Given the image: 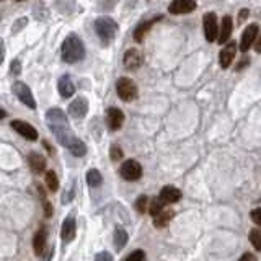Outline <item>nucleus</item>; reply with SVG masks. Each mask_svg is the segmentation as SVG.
I'll return each instance as SVG.
<instances>
[{
  "mask_svg": "<svg viewBox=\"0 0 261 261\" xmlns=\"http://www.w3.org/2000/svg\"><path fill=\"white\" fill-rule=\"evenodd\" d=\"M5 111H3V110H0V119H2V118H5Z\"/></svg>",
  "mask_w": 261,
  "mask_h": 261,
  "instance_id": "obj_45",
  "label": "nucleus"
},
{
  "mask_svg": "<svg viewBox=\"0 0 261 261\" xmlns=\"http://www.w3.org/2000/svg\"><path fill=\"white\" fill-rule=\"evenodd\" d=\"M250 244L253 245L256 251H261V230L260 228H253L250 232Z\"/></svg>",
  "mask_w": 261,
  "mask_h": 261,
  "instance_id": "obj_28",
  "label": "nucleus"
},
{
  "mask_svg": "<svg viewBox=\"0 0 261 261\" xmlns=\"http://www.w3.org/2000/svg\"><path fill=\"white\" fill-rule=\"evenodd\" d=\"M16 2H21V0H16Z\"/></svg>",
  "mask_w": 261,
  "mask_h": 261,
  "instance_id": "obj_46",
  "label": "nucleus"
},
{
  "mask_svg": "<svg viewBox=\"0 0 261 261\" xmlns=\"http://www.w3.org/2000/svg\"><path fill=\"white\" fill-rule=\"evenodd\" d=\"M52 251H54V248H51V251H48V256L44 258V261H51V258H52Z\"/></svg>",
  "mask_w": 261,
  "mask_h": 261,
  "instance_id": "obj_44",
  "label": "nucleus"
},
{
  "mask_svg": "<svg viewBox=\"0 0 261 261\" xmlns=\"http://www.w3.org/2000/svg\"><path fill=\"white\" fill-rule=\"evenodd\" d=\"M46 186L49 191H57V188H59V179H57V175L54 170L46 172Z\"/></svg>",
  "mask_w": 261,
  "mask_h": 261,
  "instance_id": "obj_27",
  "label": "nucleus"
},
{
  "mask_svg": "<svg viewBox=\"0 0 261 261\" xmlns=\"http://www.w3.org/2000/svg\"><path fill=\"white\" fill-rule=\"evenodd\" d=\"M119 175L126 181H137L142 177V165L137 160H126L119 168Z\"/></svg>",
  "mask_w": 261,
  "mask_h": 261,
  "instance_id": "obj_5",
  "label": "nucleus"
},
{
  "mask_svg": "<svg viewBox=\"0 0 261 261\" xmlns=\"http://www.w3.org/2000/svg\"><path fill=\"white\" fill-rule=\"evenodd\" d=\"M95 261H113V256L108 251H100L97 256H95Z\"/></svg>",
  "mask_w": 261,
  "mask_h": 261,
  "instance_id": "obj_35",
  "label": "nucleus"
},
{
  "mask_svg": "<svg viewBox=\"0 0 261 261\" xmlns=\"http://www.w3.org/2000/svg\"><path fill=\"white\" fill-rule=\"evenodd\" d=\"M124 67L128 70H137L139 67L142 65V62H144V57H142V52L139 51V49H128L124 54Z\"/></svg>",
  "mask_w": 261,
  "mask_h": 261,
  "instance_id": "obj_11",
  "label": "nucleus"
},
{
  "mask_svg": "<svg viewBox=\"0 0 261 261\" xmlns=\"http://www.w3.org/2000/svg\"><path fill=\"white\" fill-rule=\"evenodd\" d=\"M181 191L178 190V188H175V186H163L162 188V191H160V201L163 202V204H175V202H178L179 199H181Z\"/></svg>",
  "mask_w": 261,
  "mask_h": 261,
  "instance_id": "obj_15",
  "label": "nucleus"
},
{
  "mask_svg": "<svg viewBox=\"0 0 261 261\" xmlns=\"http://www.w3.org/2000/svg\"><path fill=\"white\" fill-rule=\"evenodd\" d=\"M116 92H118V97L123 101H132L137 98L136 83L128 77H121L118 82H116Z\"/></svg>",
  "mask_w": 261,
  "mask_h": 261,
  "instance_id": "obj_3",
  "label": "nucleus"
},
{
  "mask_svg": "<svg viewBox=\"0 0 261 261\" xmlns=\"http://www.w3.org/2000/svg\"><path fill=\"white\" fill-rule=\"evenodd\" d=\"M12 92L15 93V97L20 100L23 105H26L30 108V110H36V100L33 97V93H31L30 87L23 82H15L12 85Z\"/></svg>",
  "mask_w": 261,
  "mask_h": 261,
  "instance_id": "obj_4",
  "label": "nucleus"
},
{
  "mask_svg": "<svg viewBox=\"0 0 261 261\" xmlns=\"http://www.w3.org/2000/svg\"><path fill=\"white\" fill-rule=\"evenodd\" d=\"M163 202L160 201V197H152V199H148V214L152 215V217H155V215H159L162 211H163Z\"/></svg>",
  "mask_w": 261,
  "mask_h": 261,
  "instance_id": "obj_24",
  "label": "nucleus"
},
{
  "mask_svg": "<svg viewBox=\"0 0 261 261\" xmlns=\"http://www.w3.org/2000/svg\"><path fill=\"white\" fill-rule=\"evenodd\" d=\"M46 123L51 130L56 129H64L69 128V121H67V114L61 108H51L46 113Z\"/></svg>",
  "mask_w": 261,
  "mask_h": 261,
  "instance_id": "obj_6",
  "label": "nucleus"
},
{
  "mask_svg": "<svg viewBox=\"0 0 261 261\" xmlns=\"http://www.w3.org/2000/svg\"><path fill=\"white\" fill-rule=\"evenodd\" d=\"M175 217V211L173 209H163L159 215L154 217V226L157 228H163L170 224V220Z\"/></svg>",
  "mask_w": 261,
  "mask_h": 261,
  "instance_id": "obj_22",
  "label": "nucleus"
},
{
  "mask_svg": "<svg viewBox=\"0 0 261 261\" xmlns=\"http://www.w3.org/2000/svg\"><path fill=\"white\" fill-rule=\"evenodd\" d=\"M160 20H162V16H155V18H152V20L141 23L136 30H134V39H136L137 43H142L144 41V36L147 34V31L150 30L152 26L157 23V21H160Z\"/></svg>",
  "mask_w": 261,
  "mask_h": 261,
  "instance_id": "obj_20",
  "label": "nucleus"
},
{
  "mask_svg": "<svg viewBox=\"0 0 261 261\" xmlns=\"http://www.w3.org/2000/svg\"><path fill=\"white\" fill-rule=\"evenodd\" d=\"M128 238H129V235H128V232H126L124 228H121V227L116 228V230H114V246H116V250H123L126 246V244H128Z\"/></svg>",
  "mask_w": 261,
  "mask_h": 261,
  "instance_id": "obj_23",
  "label": "nucleus"
},
{
  "mask_svg": "<svg viewBox=\"0 0 261 261\" xmlns=\"http://www.w3.org/2000/svg\"><path fill=\"white\" fill-rule=\"evenodd\" d=\"M57 90H59L62 98H70L72 95H74V93H75V85L70 80L69 75H62V77L59 79V82H57Z\"/></svg>",
  "mask_w": 261,
  "mask_h": 261,
  "instance_id": "obj_18",
  "label": "nucleus"
},
{
  "mask_svg": "<svg viewBox=\"0 0 261 261\" xmlns=\"http://www.w3.org/2000/svg\"><path fill=\"white\" fill-rule=\"evenodd\" d=\"M123 148H121L119 146H111V148H110V157H111V160L113 162H119L121 159H123Z\"/></svg>",
  "mask_w": 261,
  "mask_h": 261,
  "instance_id": "obj_30",
  "label": "nucleus"
},
{
  "mask_svg": "<svg viewBox=\"0 0 261 261\" xmlns=\"http://www.w3.org/2000/svg\"><path fill=\"white\" fill-rule=\"evenodd\" d=\"M250 219L253 220L256 226H261V208L251 211V212H250Z\"/></svg>",
  "mask_w": 261,
  "mask_h": 261,
  "instance_id": "obj_32",
  "label": "nucleus"
},
{
  "mask_svg": "<svg viewBox=\"0 0 261 261\" xmlns=\"http://www.w3.org/2000/svg\"><path fill=\"white\" fill-rule=\"evenodd\" d=\"M232 30H233V26H232V18H230V16H224V18H222V25H220V34H219L217 41H219L220 44L227 43L228 39H230V36H232Z\"/></svg>",
  "mask_w": 261,
  "mask_h": 261,
  "instance_id": "obj_21",
  "label": "nucleus"
},
{
  "mask_svg": "<svg viewBox=\"0 0 261 261\" xmlns=\"http://www.w3.org/2000/svg\"><path fill=\"white\" fill-rule=\"evenodd\" d=\"M10 70H12L13 75H18L21 72V62L18 61V59H13L12 61V65H10Z\"/></svg>",
  "mask_w": 261,
  "mask_h": 261,
  "instance_id": "obj_34",
  "label": "nucleus"
},
{
  "mask_svg": "<svg viewBox=\"0 0 261 261\" xmlns=\"http://www.w3.org/2000/svg\"><path fill=\"white\" fill-rule=\"evenodd\" d=\"M75 233H77V224H75L74 215H69V217H65L64 222H62V230H61L64 244H69V242L74 240Z\"/></svg>",
  "mask_w": 261,
  "mask_h": 261,
  "instance_id": "obj_14",
  "label": "nucleus"
},
{
  "mask_svg": "<svg viewBox=\"0 0 261 261\" xmlns=\"http://www.w3.org/2000/svg\"><path fill=\"white\" fill-rule=\"evenodd\" d=\"M69 150L72 152V155H75V157H83L85 154H87V146H85V142H82L80 139L75 137V141L70 144Z\"/></svg>",
  "mask_w": 261,
  "mask_h": 261,
  "instance_id": "obj_25",
  "label": "nucleus"
},
{
  "mask_svg": "<svg viewBox=\"0 0 261 261\" xmlns=\"http://www.w3.org/2000/svg\"><path fill=\"white\" fill-rule=\"evenodd\" d=\"M235 51H237V44L235 43L227 44V46L224 48L222 51H220L219 61H220V65H222V69H227V67H230L233 57H235Z\"/></svg>",
  "mask_w": 261,
  "mask_h": 261,
  "instance_id": "obj_16",
  "label": "nucleus"
},
{
  "mask_svg": "<svg viewBox=\"0 0 261 261\" xmlns=\"http://www.w3.org/2000/svg\"><path fill=\"white\" fill-rule=\"evenodd\" d=\"M258 31H260V26L256 23H251L244 30V34H242V39H240L242 52H246L253 46V43L256 41V38H258Z\"/></svg>",
  "mask_w": 261,
  "mask_h": 261,
  "instance_id": "obj_8",
  "label": "nucleus"
},
{
  "mask_svg": "<svg viewBox=\"0 0 261 261\" xmlns=\"http://www.w3.org/2000/svg\"><path fill=\"white\" fill-rule=\"evenodd\" d=\"M248 10H246V8H244V10H240V13H238V20L240 21H244V20H246V18H248Z\"/></svg>",
  "mask_w": 261,
  "mask_h": 261,
  "instance_id": "obj_40",
  "label": "nucleus"
},
{
  "mask_svg": "<svg viewBox=\"0 0 261 261\" xmlns=\"http://www.w3.org/2000/svg\"><path fill=\"white\" fill-rule=\"evenodd\" d=\"M43 202H44V215H46V217H51V215H52V206H51V202H49L48 199L43 201Z\"/></svg>",
  "mask_w": 261,
  "mask_h": 261,
  "instance_id": "obj_36",
  "label": "nucleus"
},
{
  "mask_svg": "<svg viewBox=\"0 0 261 261\" xmlns=\"http://www.w3.org/2000/svg\"><path fill=\"white\" fill-rule=\"evenodd\" d=\"M255 51L256 52H261V34L256 38V41H255Z\"/></svg>",
  "mask_w": 261,
  "mask_h": 261,
  "instance_id": "obj_42",
  "label": "nucleus"
},
{
  "mask_svg": "<svg viewBox=\"0 0 261 261\" xmlns=\"http://www.w3.org/2000/svg\"><path fill=\"white\" fill-rule=\"evenodd\" d=\"M88 113V101H87V98H83V97H79V98H75L74 101L69 105V114L72 116V118H85Z\"/></svg>",
  "mask_w": 261,
  "mask_h": 261,
  "instance_id": "obj_13",
  "label": "nucleus"
},
{
  "mask_svg": "<svg viewBox=\"0 0 261 261\" xmlns=\"http://www.w3.org/2000/svg\"><path fill=\"white\" fill-rule=\"evenodd\" d=\"M43 144H44V147H46V150L49 152V154H52V147H51V144H49L48 141H44Z\"/></svg>",
  "mask_w": 261,
  "mask_h": 261,
  "instance_id": "obj_43",
  "label": "nucleus"
},
{
  "mask_svg": "<svg viewBox=\"0 0 261 261\" xmlns=\"http://www.w3.org/2000/svg\"><path fill=\"white\" fill-rule=\"evenodd\" d=\"M202 26H204V36L209 43H214L217 39V16H215L214 12L206 13L204 18H202Z\"/></svg>",
  "mask_w": 261,
  "mask_h": 261,
  "instance_id": "obj_7",
  "label": "nucleus"
},
{
  "mask_svg": "<svg viewBox=\"0 0 261 261\" xmlns=\"http://www.w3.org/2000/svg\"><path fill=\"white\" fill-rule=\"evenodd\" d=\"M3 57H5V44L0 41V64L3 62Z\"/></svg>",
  "mask_w": 261,
  "mask_h": 261,
  "instance_id": "obj_41",
  "label": "nucleus"
},
{
  "mask_svg": "<svg viewBox=\"0 0 261 261\" xmlns=\"http://www.w3.org/2000/svg\"><path fill=\"white\" fill-rule=\"evenodd\" d=\"M87 183L90 184V186H93V188L100 186V184L103 183V177H101V173L98 172L97 168L88 170V173H87Z\"/></svg>",
  "mask_w": 261,
  "mask_h": 261,
  "instance_id": "obj_26",
  "label": "nucleus"
},
{
  "mask_svg": "<svg viewBox=\"0 0 261 261\" xmlns=\"http://www.w3.org/2000/svg\"><path fill=\"white\" fill-rule=\"evenodd\" d=\"M147 208H148V197L146 195H142V196H139L137 197V201H136V209H137V212H147Z\"/></svg>",
  "mask_w": 261,
  "mask_h": 261,
  "instance_id": "obj_29",
  "label": "nucleus"
},
{
  "mask_svg": "<svg viewBox=\"0 0 261 261\" xmlns=\"http://www.w3.org/2000/svg\"><path fill=\"white\" fill-rule=\"evenodd\" d=\"M193 10H196L195 0H173L168 5V12L172 15H188Z\"/></svg>",
  "mask_w": 261,
  "mask_h": 261,
  "instance_id": "obj_10",
  "label": "nucleus"
},
{
  "mask_svg": "<svg viewBox=\"0 0 261 261\" xmlns=\"http://www.w3.org/2000/svg\"><path fill=\"white\" fill-rule=\"evenodd\" d=\"M124 123V113L119 110V108H108L106 111V124L111 130H118L121 129V126Z\"/></svg>",
  "mask_w": 261,
  "mask_h": 261,
  "instance_id": "obj_12",
  "label": "nucleus"
},
{
  "mask_svg": "<svg viewBox=\"0 0 261 261\" xmlns=\"http://www.w3.org/2000/svg\"><path fill=\"white\" fill-rule=\"evenodd\" d=\"M72 197H74V188H70V193H65L64 197H62V202H64V204H67V202L72 201Z\"/></svg>",
  "mask_w": 261,
  "mask_h": 261,
  "instance_id": "obj_37",
  "label": "nucleus"
},
{
  "mask_svg": "<svg viewBox=\"0 0 261 261\" xmlns=\"http://www.w3.org/2000/svg\"><path fill=\"white\" fill-rule=\"evenodd\" d=\"M28 163L34 173H43L46 170V159L38 152H31L28 155Z\"/></svg>",
  "mask_w": 261,
  "mask_h": 261,
  "instance_id": "obj_19",
  "label": "nucleus"
},
{
  "mask_svg": "<svg viewBox=\"0 0 261 261\" xmlns=\"http://www.w3.org/2000/svg\"><path fill=\"white\" fill-rule=\"evenodd\" d=\"M10 126H12V129H15L21 137L28 139V141H36V139H38V130H36L31 124L25 123V121L15 119V121H12Z\"/></svg>",
  "mask_w": 261,
  "mask_h": 261,
  "instance_id": "obj_9",
  "label": "nucleus"
},
{
  "mask_svg": "<svg viewBox=\"0 0 261 261\" xmlns=\"http://www.w3.org/2000/svg\"><path fill=\"white\" fill-rule=\"evenodd\" d=\"M238 261H256V256L251 255V253H245Z\"/></svg>",
  "mask_w": 261,
  "mask_h": 261,
  "instance_id": "obj_39",
  "label": "nucleus"
},
{
  "mask_svg": "<svg viewBox=\"0 0 261 261\" xmlns=\"http://www.w3.org/2000/svg\"><path fill=\"white\" fill-rule=\"evenodd\" d=\"M46 238H48V230L44 227L39 228L38 232L34 233L33 237V250L34 255L41 256L44 253V248H46Z\"/></svg>",
  "mask_w": 261,
  "mask_h": 261,
  "instance_id": "obj_17",
  "label": "nucleus"
},
{
  "mask_svg": "<svg viewBox=\"0 0 261 261\" xmlns=\"http://www.w3.org/2000/svg\"><path fill=\"white\" fill-rule=\"evenodd\" d=\"M85 57V48L83 43L80 41L77 34H69L62 43V61L67 64H75L80 62Z\"/></svg>",
  "mask_w": 261,
  "mask_h": 261,
  "instance_id": "obj_1",
  "label": "nucleus"
},
{
  "mask_svg": "<svg viewBox=\"0 0 261 261\" xmlns=\"http://www.w3.org/2000/svg\"><path fill=\"white\" fill-rule=\"evenodd\" d=\"M95 31L103 44H110L118 33V23L110 16H101L95 21Z\"/></svg>",
  "mask_w": 261,
  "mask_h": 261,
  "instance_id": "obj_2",
  "label": "nucleus"
},
{
  "mask_svg": "<svg viewBox=\"0 0 261 261\" xmlns=\"http://www.w3.org/2000/svg\"><path fill=\"white\" fill-rule=\"evenodd\" d=\"M98 5H100L103 10H110L116 5V0H97Z\"/></svg>",
  "mask_w": 261,
  "mask_h": 261,
  "instance_id": "obj_33",
  "label": "nucleus"
},
{
  "mask_svg": "<svg viewBox=\"0 0 261 261\" xmlns=\"http://www.w3.org/2000/svg\"><path fill=\"white\" fill-rule=\"evenodd\" d=\"M25 23H26V18H21V20L15 21V25H13V31L21 30V28H23V25H25Z\"/></svg>",
  "mask_w": 261,
  "mask_h": 261,
  "instance_id": "obj_38",
  "label": "nucleus"
},
{
  "mask_svg": "<svg viewBox=\"0 0 261 261\" xmlns=\"http://www.w3.org/2000/svg\"><path fill=\"white\" fill-rule=\"evenodd\" d=\"M124 261H146V253L144 250H134Z\"/></svg>",
  "mask_w": 261,
  "mask_h": 261,
  "instance_id": "obj_31",
  "label": "nucleus"
}]
</instances>
